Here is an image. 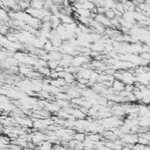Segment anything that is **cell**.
Returning a JSON list of instances; mask_svg holds the SVG:
<instances>
[{
	"label": "cell",
	"instance_id": "cell-1",
	"mask_svg": "<svg viewBox=\"0 0 150 150\" xmlns=\"http://www.w3.org/2000/svg\"><path fill=\"white\" fill-rule=\"evenodd\" d=\"M112 88L113 89L114 91H118V92H121L124 90V88H125V84L122 83L121 81H119V80H114L112 82Z\"/></svg>",
	"mask_w": 150,
	"mask_h": 150
},
{
	"label": "cell",
	"instance_id": "cell-2",
	"mask_svg": "<svg viewBox=\"0 0 150 150\" xmlns=\"http://www.w3.org/2000/svg\"><path fill=\"white\" fill-rule=\"evenodd\" d=\"M30 7L35 10H42L44 8V2H42V1L30 2Z\"/></svg>",
	"mask_w": 150,
	"mask_h": 150
},
{
	"label": "cell",
	"instance_id": "cell-3",
	"mask_svg": "<svg viewBox=\"0 0 150 150\" xmlns=\"http://www.w3.org/2000/svg\"><path fill=\"white\" fill-rule=\"evenodd\" d=\"M73 139L74 141H76L78 142H83L86 139V134L84 133H76L73 134Z\"/></svg>",
	"mask_w": 150,
	"mask_h": 150
},
{
	"label": "cell",
	"instance_id": "cell-4",
	"mask_svg": "<svg viewBox=\"0 0 150 150\" xmlns=\"http://www.w3.org/2000/svg\"><path fill=\"white\" fill-rule=\"evenodd\" d=\"M104 15L109 19V20H111L112 19H114L116 17V14H115V11L112 10V9H107L105 11V12L104 13Z\"/></svg>",
	"mask_w": 150,
	"mask_h": 150
}]
</instances>
